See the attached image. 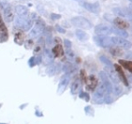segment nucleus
Masks as SVG:
<instances>
[{
	"label": "nucleus",
	"instance_id": "f3484780",
	"mask_svg": "<svg viewBox=\"0 0 132 124\" xmlns=\"http://www.w3.org/2000/svg\"><path fill=\"white\" fill-rule=\"evenodd\" d=\"M113 23H114V25H115L119 29L125 30V29H127V28L129 27V24L127 22H126V21H124L123 19H121V18H119V17L116 18V19H114Z\"/></svg>",
	"mask_w": 132,
	"mask_h": 124
},
{
	"label": "nucleus",
	"instance_id": "6e6552de",
	"mask_svg": "<svg viewBox=\"0 0 132 124\" xmlns=\"http://www.w3.org/2000/svg\"><path fill=\"white\" fill-rule=\"evenodd\" d=\"M86 83H87V89L88 90H94V88L97 85V79L94 75H90L86 78Z\"/></svg>",
	"mask_w": 132,
	"mask_h": 124
},
{
	"label": "nucleus",
	"instance_id": "cd10ccee",
	"mask_svg": "<svg viewBox=\"0 0 132 124\" xmlns=\"http://www.w3.org/2000/svg\"><path fill=\"white\" fill-rule=\"evenodd\" d=\"M112 91L116 94V95H119V94L122 93V88L118 85V84H116V85H112Z\"/></svg>",
	"mask_w": 132,
	"mask_h": 124
},
{
	"label": "nucleus",
	"instance_id": "a878e982",
	"mask_svg": "<svg viewBox=\"0 0 132 124\" xmlns=\"http://www.w3.org/2000/svg\"><path fill=\"white\" fill-rule=\"evenodd\" d=\"M113 12L116 16H120V17H127V12L123 9V8H115L113 9Z\"/></svg>",
	"mask_w": 132,
	"mask_h": 124
},
{
	"label": "nucleus",
	"instance_id": "9d476101",
	"mask_svg": "<svg viewBox=\"0 0 132 124\" xmlns=\"http://www.w3.org/2000/svg\"><path fill=\"white\" fill-rule=\"evenodd\" d=\"M13 11H12V8L9 4L6 5V7L4 8V18H5L6 22H11L13 20Z\"/></svg>",
	"mask_w": 132,
	"mask_h": 124
},
{
	"label": "nucleus",
	"instance_id": "412c9836",
	"mask_svg": "<svg viewBox=\"0 0 132 124\" xmlns=\"http://www.w3.org/2000/svg\"><path fill=\"white\" fill-rule=\"evenodd\" d=\"M42 61H44V65H48V64L52 63V58H51V54H50L49 50L44 51V59L42 58Z\"/></svg>",
	"mask_w": 132,
	"mask_h": 124
},
{
	"label": "nucleus",
	"instance_id": "f704fd0d",
	"mask_svg": "<svg viewBox=\"0 0 132 124\" xmlns=\"http://www.w3.org/2000/svg\"><path fill=\"white\" fill-rule=\"evenodd\" d=\"M56 29H57V30L59 31V32H61V33H65V30H64L63 28H61V26H60V25H56Z\"/></svg>",
	"mask_w": 132,
	"mask_h": 124
},
{
	"label": "nucleus",
	"instance_id": "aec40b11",
	"mask_svg": "<svg viewBox=\"0 0 132 124\" xmlns=\"http://www.w3.org/2000/svg\"><path fill=\"white\" fill-rule=\"evenodd\" d=\"M15 11H16V13L18 14L19 16H26L28 12V8H27L26 6H23V5L17 6L16 8H15Z\"/></svg>",
	"mask_w": 132,
	"mask_h": 124
},
{
	"label": "nucleus",
	"instance_id": "473e14b6",
	"mask_svg": "<svg viewBox=\"0 0 132 124\" xmlns=\"http://www.w3.org/2000/svg\"><path fill=\"white\" fill-rule=\"evenodd\" d=\"M28 64H29V66H30V67H33L34 65H36V64H35V56H32V58L29 59V61H28Z\"/></svg>",
	"mask_w": 132,
	"mask_h": 124
},
{
	"label": "nucleus",
	"instance_id": "f8f14e48",
	"mask_svg": "<svg viewBox=\"0 0 132 124\" xmlns=\"http://www.w3.org/2000/svg\"><path fill=\"white\" fill-rule=\"evenodd\" d=\"M81 83H82V81L80 80L78 77H77L75 79V81L73 82V84L71 85L72 94H77L81 90V88H82V84Z\"/></svg>",
	"mask_w": 132,
	"mask_h": 124
},
{
	"label": "nucleus",
	"instance_id": "4c0bfd02",
	"mask_svg": "<svg viewBox=\"0 0 132 124\" xmlns=\"http://www.w3.org/2000/svg\"><path fill=\"white\" fill-rule=\"evenodd\" d=\"M0 124H2V123H0Z\"/></svg>",
	"mask_w": 132,
	"mask_h": 124
},
{
	"label": "nucleus",
	"instance_id": "20e7f679",
	"mask_svg": "<svg viewBox=\"0 0 132 124\" xmlns=\"http://www.w3.org/2000/svg\"><path fill=\"white\" fill-rule=\"evenodd\" d=\"M94 41L97 45L104 48L107 47H111L114 46V41H113V38L108 36H98L94 38Z\"/></svg>",
	"mask_w": 132,
	"mask_h": 124
},
{
	"label": "nucleus",
	"instance_id": "f257e3e1",
	"mask_svg": "<svg viewBox=\"0 0 132 124\" xmlns=\"http://www.w3.org/2000/svg\"><path fill=\"white\" fill-rule=\"evenodd\" d=\"M108 89L106 88V85L104 84H102L101 85H99L97 88L96 92L94 94V102L95 103H103L105 101V98L108 96Z\"/></svg>",
	"mask_w": 132,
	"mask_h": 124
},
{
	"label": "nucleus",
	"instance_id": "1a4fd4ad",
	"mask_svg": "<svg viewBox=\"0 0 132 124\" xmlns=\"http://www.w3.org/2000/svg\"><path fill=\"white\" fill-rule=\"evenodd\" d=\"M113 41H114V45H118L119 47H123V48H127V49H129L131 47V43L129 41H127L125 39H122V38H113Z\"/></svg>",
	"mask_w": 132,
	"mask_h": 124
},
{
	"label": "nucleus",
	"instance_id": "7ed1b4c3",
	"mask_svg": "<svg viewBox=\"0 0 132 124\" xmlns=\"http://www.w3.org/2000/svg\"><path fill=\"white\" fill-rule=\"evenodd\" d=\"M15 25L18 28L20 29H23L25 31L29 30L32 26V20L29 19L28 17L25 16H20L18 17L15 21Z\"/></svg>",
	"mask_w": 132,
	"mask_h": 124
},
{
	"label": "nucleus",
	"instance_id": "bb28decb",
	"mask_svg": "<svg viewBox=\"0 0 132 124\" xmlns=\"http://www.w3.org/2000/svg\"><path fill=\"white\" fill-rule=\"evenodd\" d=\"M74 71H75V68L72 66L71 64L67 63V64H65V65H64V72H65L67 74H70V73H72Z\"/></svg>",
	"mask_w": 132,
	"mask_h": 124
},
{
	"label": "nucleus",
	"instance_id": "c9c22d12",
	"mask_svg": "<svg viewBox=\"0 0 132 124\" xmlns=\"http://www.w3.org/2000/svg\"><path fill=\"white\" fill-rule=\"evenodd\" d=\"M31 45H33L32 41H29V42H28V41H27V42H26V48H27V49H28V48H30Z\"/></svg>",
	"mask_w": 132,
	"mask_h": 124
},
{
	"label": "nucleus",
	"instance_id": "9b49d317",
	"mask_svg": "<svg viewBox=\"0 0 132 124\" xmlns=\"http://www.w3.org/2000/svg\"><path fill=\"white\" fill-rule=\"evenodd\" d=\"M114 68H115V71L119 76V79L124 83L126 85H128V81H127V76H126V74H125L124 72H123L122 67L119 66L118 64H114Z\"/></svg>",
	"mask_w": 132,
	"mask_h": 124
},
{
	"label": "nucleus",
	"instance_id": "2eb2a0df",
	"mask_svg": "<svg viewBox=\"0 0 132 124\" xmlns=\"http://www.w3.org/2000/svg\"><path fill=\"white\" fill-rule=\"evenodd\" d=\"M7 40H8V30L0 16V41H5Z\"/></svg>",
	"mask_w": 132,
	"mask_h": 124
},
{
	"label": "nucleus",
	"instance_id": "2f4dec72",
	"mask_svg": "<svg viewBox=\"0 0 132 124\" xmlns=\"http://www.w3.org/2000/svg\"><path fill=\"white\" fill-rule=\"evenodd\" d=\"M64 44H65V47L67 48V50H71V47H72L71 41H68V40H65L64 41Z\"/></svg>",
	"mask_w": 132,
	"mask_h": 124
},
{
	"label": "nucleus",
	"instance_id": "e433bc0d",
	"mask_svg": "<svg viewBox=\"0 0 132 124\" xmlns=\"http://www.w3.org/2000/svg\"><path fill=\"white\" fill-rule=\"evenodd\" d=\"M51 18L54 20L60 19V18H61V15H58V14H52V15H51Z\"/></svg>",
	"mask_w": 132,
	"mask_h": 124
},
{
	"label": "nucleus",
	"instance_id": "dca6fc26",
	"mask_svg": "<svg viewBox=\"0 0 132 124\" xmlns=\"http://www.w3.org/2000/svg\"><path fill=\"white\" fill-rule=\"evenodd\" d=\"M44 40L43 38L39 40L37 44H36V47L35 49H34V55H36V56H38L42 54V53L44 52Z\"/></svg>",
	"mask_w": 132,
	"mask_h": 124
},
{
	"label": "nucleus",
	"instance_id": "a211bd4d",
	"mask_svg": "<svg viewBox=\"0 0 132 124\" xmlns=\"http://www.w3.org/2000/svg\"><path fill=\"white\" fill-rule=\"evenodd\" d=\"M24 41H25V34L23 31H17L15 33V36H14V41L15 43H17L18 45H22L24 43Z\"/></svg>",
	"mask_w": 132,
	"mask_h": 124
},
{
	"label": "nucleus",
	"instance_id": "393cba45",
	"mask_svg": "<svg viewBox=\"0 0 132 124\" xmlns=\"http://www.w3.org/2000/svg\"><path fill=\"white\" fill-rule=\"evenodd\" d=\"M110 51V53H111L113 55H115V56H122V55H124L123 50H122L121 48H119V47H114V48H111Z\"/></svg>",
	"mask_w": 132,
	"mask_h": 124
},
{
	"label": "nucleus",
	"instance_id": "7c9ffc66",
	"mask_svg": "<svg viewBox=\"0 0 132 124\" xmlns=\"http://www.w3.org/2000/svg\"><path fill=\"white\" fill-rule=\"evenodd\" d=\"M79 97L81 99H84L85 101H87V102L90 100V96H89V94L87 93V92H81V93L79 94Z\"/></svg>",
	"mask_w": 132,
	"mask_h": 124
},
{
	"label": "nucleus",
	"instance_id": "c85d7f7f",
	"mask_svg": "<svg viewBox=\"0 0 132 124\" xmlns=\"http://www.w3.org/2000/svg\"><path fill=\"white\" fill-rule=\"evenodd\" d=\"M46 72H47V74L50 75V76H52V75L55 74V72H56L55 65H51V66L48 67V69L46 70Z\"/></svg>",
	"mask_w": 132,
	"mask_h": 124
},
{
	"label": "nucleus",
	"instance_id": "b1692460",
	"mask_svg": "<svg viewBox=\"0 0 132 124\" xmlns=\"http://www.w3.org/2000/svg\"><path fill=\"white\" fill-rule=\"evenodd\" d=\"M119 63L121 64L122 66L127 69V71L129 72H132V62L131 61H126V60H123V59H120L119 60Z\"/></svg>",
	"mask_w": 132,
	"mask_h": 124
},
{
	"label": "nucleus",
	"instance_id": "423d86ee",
	"mask_svg": "<svg viewBox=\"0 0 132 124\" xmlns=\"http://www.w3.org/2000/svg\"><path fill=\"white\" fill-rule=\"evenodd\" d=\"M95 33L98 36H108L112 33V27L107 25H99L95 27Z\"/></svg>",
	"mask_w": 132,
	"mask_h": 124
},
{
	"label": "nucleus",
	"instance_id": "0eeeda50",
	"mask_svg": "<svg viewBox=\"0 0 132 124\" xmlns=\"http://www.w3.org/2000/svg\"><path fill=\"white\" fill-rule=\"evenodd\" d=\"M81 6H83L87 11H91L93 13H99L100 12V6L98 3H89L85 0L81 4Z\"/></svg>",
	"mask_w": 132,
	"mask_h": 124
},
{
	"label": "nucleus",
	"instance_id": "ddd939ff",
	"mask_svg": "<svg viewBox=\"0 0 132 124\" xmlns=\"http://www.w3.org/2000/svg\"><path fill=\"white\" fill-rule=\"evenodd\" d=\"M69 81H70V76H69V74L64 75L63 77L61 78V82H60V85H59V88H58L59 93L61 94L65 90V88H67V85H68Z\"/></svg>",
	"mask_w": 132,
	"mask_h": 124
},
{
	"label": "nucleus",
	"instance_id": "72a5a7b5",
	"mask_svg": "<svg viewBox=\"0 0 132 124\" xmlns=\"http://www.w3.org/2000/svg\"><path fill=\"white\" fill-rule=\"evenodd\" d=\"M80 75H81V81H84L85 82L86 81V78H87V76H86V74H85V72L84 71H81V72H80Z\"/></svg>",
	"mask_w": 132,
	"mask_h": 124
},
{
	"label": "nucleus",
	"instance_id": "39448f33",
	"mask_svg": "<svg viewBox=\"0 0 132 124\" xmlns=\"http://www.w3.org/2000/svg\"><path fill=\"white\" fill-rule=\"evenodd\" d=\"M44 22L42 21L41 19H39L38 21L36 22L35 27L31 30L29 36H30L31 38H37V37H39L43 32H44Z\"/></svg>",
	"mask_w": 132,
	"mask_h": 124
},
{
	"label": "nucleus",
	"instance_id": "c756f323",
	"mask_svg": "<svg viewBox=\"0 0 132 124\" xmlns=\"http://www.w3.org/2000/svg\"><path fill=\"white\" fill-rule=\"evenodd\" d=\"M100 59H101V61L103 62V63L107 64L108 66H112V63H111V62L110 61V59L106 58L105 55H101V56H100Z\"/></svg>",
	"mask_w": 132,
	"mask_h": 124
},
{
	"label": "nucleus",
	"instance_id": "4468645a",
	"mask_svg": "<svg viewBox=\"0 0 132 124\" xmlns=\"http://www.w3.org/2000/svg\"><path fill=\"white\" fill-rule=\"evenodd\" d=\"M106 69V72L109 73L108 74V76L111 79V80L113 81V82H115V83H118L119 81H120V79H119V76L118 74H117V72H116L115 69H112L111 68V66H108L105 68Z\"/></svg>",
	"mask_w": 132,
	"mask_h": 124
},
{
	"label": "nucleus",
	"instance_id": "6ab92c4d",
	"mask_svg": "<svg viewBox=\"0 0 132 124\" xmlns=\"http://www.w3.org/2000/svg\"><path fill=\"white\" fill-rule=\"evenodd\" d=\"M52 53L54 54L56 58H61V56L63 55V48H62L61 44H57L52 49Z\"/></svg>",
	"mask_w": 132,
	"mask_h": 124
},
{
	"label": "nucleus",
	"instance_id": "5701e85b",
	"mask_svg": "<svg viewBox=\"0 0 132 124\" xmlns=\"http://www.w3.org/2000/svg\"><path fill=\"white\" fill-rule=\"evenodd\" d=\"M112 33L116 34V35L119 37H123V38H127V37L128 36V34H127V31L123 30V29H119V28H115V27H112Z\"/></svg>",
	"mask_w": 132,
	"mask_h": 124
},
{
	"label": "nucleus",
	"instance_id": "f03ea898",
	"mask_svg": "<svg viewBox=\"0 0 132 124\" xmlns=\"http://www.w3.org/2000/svg\"><path fill=\"white\" fill-rule=\"evenodd\" d=\"M71 22L74 26H77V27L81 28V29H90V28H92L91 22L84 17H75L71 20Z\"/></svg>",
	"mask_w": 132,
	"mask_h": 124
},
{
	"label": "nucleus",
	"instance_id": "4be33fe9",
	"mask_svg": "<svg viewBox=\"0 0 132 124\" xmlns=\"http://www.w3.org/2000/svg\"><path fill=\"white\" fill-rule=\"evenodd\" d=\"M76 35H77V39L79 40V41H85L89 39L88 34L86 33L85 31H82L81 29H77V30L76 31Z\"/></svg>",
	"mask_w": 132,
	"mask_h": 124
}]
</instances>
